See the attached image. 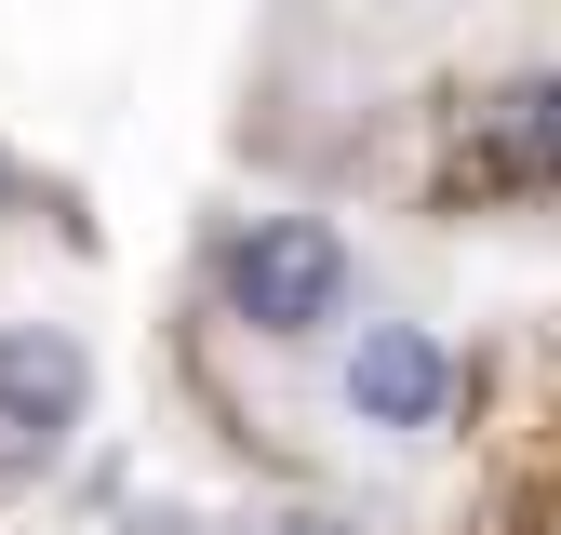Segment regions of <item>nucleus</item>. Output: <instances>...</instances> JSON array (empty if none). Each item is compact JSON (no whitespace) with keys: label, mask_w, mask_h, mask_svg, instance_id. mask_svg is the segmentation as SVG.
Returning <instances> with one entry per match:
<instances>
[{"label":"nucleus","mask_w":561,"mask_h":535,"mask_svg":"<svg viewBox=\"0 0 561 535\" xmlns=\"http://www.w3.org/2000/svg\"><path fill=\"white\" fill-rule=\"evenodd\" d=\"M347 401H362V429H401V442L442 429L455 416V349L428 321H375L362 349H347Z\"/></svg>","instance_id":"nucleus-2"},{"label":"nucleus","mask_w":561,"mask_h":535,"mask_svg":"<svg viewBox=\"0 0 561 535\" xmlns=\"http://www.w3.org/2000/svg\"><path fill=\"white\" fill-rule=\"evenodd\" d=\"M267 535H347V522H321V509H295V522H267Z\"/></svg>","instance_id":"nucleus-5"},{"label":"nucleus","mask_w":561,"mask_h":535,"mask_svg":"<svg viewBox=\"0 0 561 535\" xmlns=\"http://www.w3.org/2000/svg\"><path fill=\"white\" fill-rule=\"evenodd\" d=\"M94 401V362H81V334L67 321H0V442H54L67 416Z\"/></svg>","instance_id":"nucleus-3"},{"label":"nucleus","mask_w":561,"mask_h":535,"mask_svg":"<svg viewBox=\"0 0 561 535\" xmlns=\"http://www.w3.org/2000/svg\"><path fill=\"white\" fill-rule=\"evenodd\" d=\"M522 161L561 174V81H535V107H522Z\"/></svg>","instance_id":"nucleus-4"},{"label":"nucleus","mask_w":561,"mask_h":535,"mask_svg":"<svg viewBox=\"0 0 561 535\" xmlns=\"http://www.w3.org/2000/svg\"><path fill=\"white\" fill-rule=\"evenodd\" d=\"M228 308H241L254 334H321V321L347 308V241H334L321 215H254V228L228 241Z\"/></svg>","instance_id":"nucleus-1"}]
</instances>
